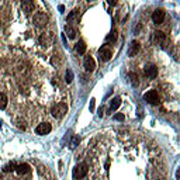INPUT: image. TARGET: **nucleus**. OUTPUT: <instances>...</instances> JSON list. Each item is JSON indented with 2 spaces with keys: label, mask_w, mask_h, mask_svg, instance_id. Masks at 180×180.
<instances>
[{
  "label": "nucleus",
  "mask_w": 180,
  "mask_h": 180,
  "mask_svg": "<svg viewBox=\"0 0 180 180\" xmlns=\"http://www.w3.org/2000/svg\"><path fill=\"white\" fill-rule=\"evenodd\" d=\"M51 129H52V127H51L49 123H41V124H38L35 127V132L38 135H47V134L51 132Z\"/></svg>",
  "instance_id": "0eeeda50"
},
{
  "label": "nucleus",
  "mask_w": 180,
  "mask_h": 180,
  "mask_svg": "<svg viewBox=\"0 0 180 180\" xmlns=\"http://www.w3.org/2000/svg\"><path fill=\"white\" fill-rule=\"evenodd\" d=\"M165 11L162 10V9H158V10H155L152 13V21L155 23V24H162V23L165 21Z\"/></svg>",
  "instance_id": "9d476101"
},
{
  "label": "nucleus",
  "mask_w": 180,
  "mask_h": 180,
  "mask_svg": "<svg viewBox=\"0 0 180 180\" xmlns=\"http://www.w3.org/2000/svg\"><path fill=\"white\" fill-rule=\"evenodd\" d=\"M86 1H89V3H90V1H96V0H86Z\"/></svg>",
  "instance_id": "2f4dec72"
},
{
  "label": "nucleus",
  "mask_w": 180,
  "mask_h": 180,
  "mask_svg": "<svg viewBox=\"0 0 180 180\" xmlns=\"http://www.w3.org/2000/svg\"><path fill=\"white\" fill-rule=\"evenodd\" d=\"M65 35H68L70 40L76 38V30H75L70 24H66V25H65Z\"/></svg>",
  "instance_id": "f3484780"
},
{
  "label": "nucleus",
  "mask_w": 180,
  "mask_h": 180,
  "mask_svg": "<svg viewBox=\"0 0 180 180\" xmlns=\"http://www.w3.org/2000/svg\"><path fill=\"white\" fill-rule=\"evenodd\" d=\"M17 127L20 128V129H25V128H27V124H25L24 120H18V121H17Z\"/></svg>",
  "instance_id": "393cba45"
},
{
  "label": "nucleus",
  "mask_w": 180,
  "mask_h": 180,
  "mask_svg": "<svg viewBox=\"0 0 180 180\" xmlns=\"http://www.w3.org/2000/svg\"><path fill=\"white\" fill-rule=\"evenodd\" d=\"M65 80H66V83H72V80H73V72H72V69H68V70H66Z\"/></svg>",
  "instance_id": "4be33fe9"
},
{
  "label": "nucleus",
  "mask_w": 180,
  "mask_h": 180,
  "mask_svg": "<svg viewBox=\"0 0 180 180\" xmlns=\"http://www.w3.org/2000/svg\"><path fill=\"white\" fill-rule=\"evenodd\" d=\"M114 120H117V121H124V114H116V116H114Z\"/></svg>",
  "instance_id": "bb28decb"
},
{
  "label": "nucleus",
  "mask_w": 180,
  "mask_h": 180,
  "mask_svg": "<svg viewBox=\"0 0 180 180\" xmlns=\"http://www.w3.org/2000/svg\"><path fill=\"white\" fill-rule=\"evenodd\" d=\"M48 14H45L44 11H38V13H35L34 14V18H32V21L34 24L37 25V27H45L47 24H48Z\"/></svg>",
  "instance_id": "7ed1b4c3"
},
{
  "label": "nucleus",
  "mask_w": 180,
  "mask_h": 180,
  "mask_svg": "<svg viewBox=\"0 0 180 180\" xmlns=\"http://www.w3.org/2000/svg\"><path fill=\"white\" fill-rule=\"evenodd\" d=\"M120 106H121V99H120V97H114V99L110 101V108H108V113L116 111Z\"/></svg>",
  "instance_id": "dca6fc26"
},
{
  "label": "nucleus",
  "mask_w": 180,
  "mask_h": 180,
  "mask_svg": "<svg viewBox=\"0 0 180 180\" xmlns=\"http://www.w3.org/2000/svg\"><path fill=\"white\" fill-rule=\"evenodd\" d=\"M117 1H118V0H107V3H108V4H111V6H116Z\"/></svg>",
  "instance_id": "cd10ccee"
},
{
  "label": "nucleus",
  "mask_w": 180,
  "mask_h": 180,
  "mask_svg": "<svg viewBox=\"0 0 180 180\" xmlns=\"http://www.w3.org/2000/svg\"><path fill=\"white\" fill-rule=\"evenodd\" d=\"M62 40H64V42L66 44V35H65V34H62Z\"/></svg>",
  "instance_id": "7c9ffc66"
},
{
  "label": "nucleus",
  "mask_w": 180,
  "mask_h": 180,
  "mask_svg": "<svg viewBox=\"0 0 180 180\" xmlns=\"http://www.w3.org/2000/svg\"><path fill=\"white\" fill-rule=\"evenodd\" d=\"M75 49H76V52L80 53V55H83V53L86 52V44L85 41H79V42H76V45H75Z\"/></svg>",
  "instance_id": "6ab92c4d"
},
{
  "label": "nucleus",
  "mask_w": 180,
  "mask_h": 180,
  "mask_svg": "<svg viewBox=\"0 0 180 180\" xmlns=\"http://www.w3.org/2000/svg\"><path fill=\"white\" fill-rule=\"evenodd\" d=\"M144 100L148 101L149 104H152V106H158L159 101H160V99H159V96H158V92H155V90L146 92V93L144 94Z\"/></svg>",
  "instance_id": "39448f33"
},
{
  "label": "nucleus",
  "mask_w": 180,
  "mask_h": 180,
  "mask_svg": "<svg viewBox=\"0 0 180 180\" xmlns=\"http://www.w3.org/2000/svg\"><path fill=\"white\" fill-rule=\"evenodd\" d=\"M144 72H145V75L148 76L149 79H155L158 76V68H156V65L148 64V65H145Z\"/></svg>",
  "instance_id": "6e6552de"
},
{
  "label": "nucleus",
  "mask_w": 180,
  "mask_h": 180,
  "mask_svg": "<svg viewBox=\"0 0 180 180\" xmlns=\"http://www.w3.org/2000/svg\"><path fill=\"white\" fill-rule=\"evenodd\" d=\"M99 117H103V108L99 110Z\"/></svg>",
  "instance_id": "c85d7f7f"
},
{
  "label": "nucleus",
  "mask_w": 180,
  "mask_h": 180,
  "mask_svg": "<svg viewBox=\"0 0 180 180\" xmlns=\"http://www.w3.org/2000/svg\"><path fill=\"white\" fill-rule=\"evenodd\" d=\"M116 40H117V31H116V30H114V31H111V32H110V34H108V35L106 37V41H107V42H111V41L114 42Z\"/></svg>",
  "instance_id": "b1692460"
},
{
  "label": "nucleus",
  "mask_w": 180,
  "mask_h": 180,
  "mask_svg": "<svg viewBox=\"0 0 180 180\" xmlns=\"http://www.w3.org/2000/svg\"><path fill=\"white\" fill-rule=\"evenodd\" d=\"M34 7H35L34 0H21V9L25 13H31L34 10Z\"/></svg>",
  "instance_id": "ddd939ff"
},
{
  "label": "nucleus",
  "mask_w": 180,
  "mask_h": 180,
  "mask_svg": "<svg viewBox=\"0 0 180 180\" xmlns=\"http://www.w3.org/2000/svg\"><path fill=\"white\" fill-rule=\"evenodd\" d=\"M83 66L87 72H93L96 69V62L93 59V56H86L85 61H83Z\"/></svg>",
  "instance_id": "9b49d317"
},
{
  "label": "nucleus",
  "mask_w": 180,
  "mask_h": 180,
  "mask_svg": "<svg viewBox=\"0 0 180 180\" xmlns=\"http://www.w3.org/2000/svg\"><path fill=\"white\" fill-rule=\"evenodd\" d=\"M89 108H90V111H94V108H96V100L94 99L90 100V106H89Z\"/></svg>",
  "instance_id": "a878e982"
},
{
  "label": "nucleus",
  "mask_w": 180,
  "mask_h": 180,
  "mask_svg": "<svg viewBox=\"0 0 180 180\" xmlns=\"http://www.w3.org/2000/svg\"><path fill=\"white\" fill-rule=\"evenodd\" d=\"M111 56H113V51L108 48V47H101L100 49H99V58H100V61H110L111 59Z\"/></svg>",
  "instance_id": "423d86ee"
},
{
  "label": "nucleus",
  "mask_w": 180,
  "mask_h": 180,
  "mask_svg": "<svg viewBox=\"0 0 180 180\" xmlns=\"http://www.w3.org/2000/svg\"><path fill=\"white\" fill-rule=\"evenodd\" d=\"M87 172H89V166H87V163H79L77 166H75L73 169V179L75 180H80L83 179L86 175H87Z\"/></svg>",
  "instance_id": "f03ea898"
},
{
  "label": "nucleus",
  "mask_w": 180,
  "mask_h": 180,
  "mask_svg": "<svg viewBox=\"0 0 180 180\" xmlns=\"http://www.w3.org/2000/svg\"><path fill=\"white\" fill-rule=\"evenodd\" d=\"M68 21L72 23V24L79 23V10H77V9L72 10L70 13H69V14H68Z\"/></svg>",
  "instance_id": "2eb2a0df"
},
{
  "label": "nucleus",
  "mask_w": 180,
  "mask_h": 180,
  "mask_svg": "<svg viewBox=\"0 0 180 180\" xmlns=\"http://www.w3.org/2000/svg\"><path fill=\"white\" fill-rule=\"evenodd\" d=\"M7 96L4 94V93H0V110H4L6 107H7Z\"/></svg>",
  "instance_id": "412c9836"
},
{
  "label": "nucleus",
  "mask_w": 180,
  "mask_h": 180,
  "mask_svg": "<svg viewBox=\"0 0 180 180\" xmlns=\"http://www.w3.org/2000/svg\"><path fill=\"white\" fill-rule=\"evenodd\" d=\"M16 172H17L18 175H25V173H28V172H30V166H28L27 163L17 165V166H16Z\"/></svg>",
  "instance_id": "a211bd4d"
},
{
  "label": "nucleus",
  "mask_w": 180,
  "mask_h": 180,
  "mask_svg": "<svg viewBox=\"0 0 180 180\" xmlns=\"http://www.w3.org/2000/svg\"><path fill=\"white\" fill-rule=\"evenodd\" d=\"M64 10H65V7L61 4V6H59V11H61V13H64Z\"/></svg>",
  "instance_id": "c756f323"
},
{
  "label": "nucleus",
  "mask_w": 180,
  "mask_h": 180,
  "mask_svg": "<svg viewBox=\"0 0 180 180\" xmlns=\"http://www.w3.org/2000/svg\"><path fill=\"white\" fill-rule=\"evenodd\" d=\"M53 40H55L53 32L48 31V32H42V34L40 35L38 42H40V45H42V47H51L53 44Z\"/></svg>",
  "instance_id": "20e7f679"
},
{
  "label": "nucleus",
  "mask_w": 180,
  "mask_h": 180,
  "mask_svg": "<svg viewBox=\"0 0 180 180\" xmlns=\"http://www.w3.org/2000/svg\"><path fill=\"white\" fill-rule=\"evenodd\" d=\"M139 52V42L138 41H132L129 44V48H128V56H135Z\"/></svg>",
  "instance_id": "4468645a"
},
{
  "label": "nucleus",
  "mask_w": 180,
  "mask_h": 180,
  "mask_svg": "<svg viewBox=\"0 0 180 180\" xmlns=\"http://www.w3.org/2000/svg\"><path fill=\"white\" fill-rule=\"evenodd\" d=\"M129 79H131V85L137 87L139 85V80H138V75L137 73H129Z\"/></svg>",
  "instance_id": "5701e85b"
},
{
  "label": "nucleus",
  "mask_w": 180,
  "mask_h": 180,
  "mask_svg": "<svg viewBox=\"0 0 180 180\" xmlns=\"http://www.w3.org/2000/svg\"><path fill=\"white\" fill-rule=\"evenodd\" d=\"M64 62H65V58L62 53L55 52L52 56H51V64H52V66H55V68H61V66L64 65Z\"/></svg>",
  "instance_id": "1a4fd4ad"
},
{
  "label": "nucleus",
  "mask_w": 180,
  "mask_h": 180,
  "mask_svg": "<svg viewBox=\"0 0 180 180\" xmlns=\"http://www.w3.org/2000/svg\"><path fill=\"white\" fill-rule=\"evenodd\" d=\"M152 40L155 44H162L166 41V34L163 31H155L153 35H152Z\"/></svg>",
  "instance_id": "f8f14e48"
},
{
  "label": "nucleus",
  "mask_w": 180,
  "mask_h": 180,
  "mask_svg": "<svg viewBox=\"0 0 180 180\" xmlns=\"http://www.w3.org/2000/svg\"><path fill=\"white\" fill-rule=\"evenodd\" d=\"M66 113H68V106L65 103H58L51 108V114L55 118H62L66 116Z\"/></svg>",
  "instance_id": "f257e3e1"
},
{
  "label": "nucleus",
  "mask_w": 180,
  "mask_h": 180,
  "mask_svg": "<svg viewBox=\"0 0 180 180\" xmlns=\"http://www.w3.org/2000/svg\"><path fill=\"white\" fill-rule=\"evenodd\" d=\"M0 1H1V0H0Z\"/></svg>",
  "instance_id": "473e14b6"
},
{
  "label": "nucleus",
  "mask_w": 180,
  "mask_h": 180,
  "mask_svg": "<svg viewBox=\"0 0 180 180\" xmlns=\"http://www.w3.org/2000/svg\"><path fill=\"white\" fill-rule=\"evenodd\" d=\"M79 144H80V138L77 137V135H73L72 139H70V144H69V148L70 149H76L79 146Z\"/></svg>",
  "instance_id": "aec40b11"
}]
</instances>
